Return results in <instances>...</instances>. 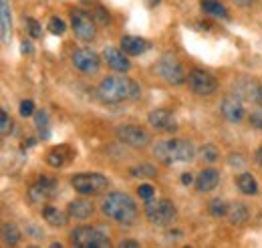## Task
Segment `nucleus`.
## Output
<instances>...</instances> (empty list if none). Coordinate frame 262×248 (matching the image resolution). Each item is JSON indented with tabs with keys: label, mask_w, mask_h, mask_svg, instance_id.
Here are the masks:
<instances>
[{
	"label": "nucleus",
	"mask_w": 262,
	"mask_h": 248,
	"mask_svg": "<svg viewBox=\"0 0 262 248\" xmlns=\"http://www.w3.org/2000/svg\"><path fill=\"white\" fill-rule=\"evenodd\" d=\"M147 121H149V125H151L156 131L169 133V131H176V129H178L173 115H171L167 109H156V111H151V113L147 115Z\"/></svg>",
	"instance_id": "14"
},
{
	"label": "nucleus",
	"mask_w": 262,
	"mask_h": 248,
	"mask_svg": "<svg viewBox=\"0 0 262 248\" xmlns=\"http://www.w3.org/2000/svg\"><path fill=\"white\" fill-rule=\"evenodd\" d=\"M2 240H4L6 246H14V244H18V240H20V230H18V226L6 222V224L2 226Z\"/></svg>",
	"instance_id": "26"
},
{
	"label": "nucleus",
	"mask_w": 262,
	"mask_h": 248,
	"mask_svg": "<svg viewBox=\"0 0 262 248\" xmlns=\"http://www.w3.org/2000/svg\"><path fill=\"white\" fill-rule=\"evenodd\" d=\"M188 85H190V89L196 95H214L218 91V81L210 73L200 71V69H192L190 71Z\"/></svg>",
	"instance_id": "10"
},
{
	"label": "nucleus",
	"mask_w": 262,
	"mask_h": 248,
	"mask_svg": "<svg viewBox=\"0 0 262 248\" xmlns=\"http://www.w3.org/2000/svg\"><path fill=\"white\" fill-rule=\"evenodd\" d=\"M228 206H226V202H222V200H212L210 202V214L214 218H222V216H228Z\"/></svg>",
	"instance_id": "29"
},
{
	"label": "nucleus",
	"mask_w": 262,
	"mask_h": 248,
	"mask_svg": "<svg viewBox=\"0 0 262 248\" xmlns=\"http://www.w3.org/2000/svg\"><path fill=\"white\" fill-rule=\"evenodd\" d=\"M103 59L105 63L113 69V71H117V73H127L131 69V63L129 59L125 57V51L121 49H115V47H107L105 51H103Z\"/></svg>",
	"instance_id": "15"
},
{
	"label": "nucleus",
	"mask_w": 262,
	"mask_h": 248,
	"mask_svg": "<svg viewBox=\"0 0 262 248\" xmlns=\"http://www.w3.org/2000/svg\"><path fill=\"white\" fill-rule=\"evenodd\" d=\"M10 131H12V119H10V115L2 109V111H0V133H2V137H6Z\"/></svg>",
	"instance_id": "31"
},
{
	"label": "nucleus",
	"mask_w": 262,
	"mask_h": 248,
	"mask_svg": "<svg viewBox=\"0 0 262 248\" xmlns=\"http://www.w3.org/2000/svg\"><path fill=\"white\" fill-rule=\"evenodd\" d=\"M71 186L83 196H95L109 188V180L101 174H77L71 178Z\"/></svg>",
	"instance_id": "6"
},
{
	"label": "nucleus",
	"mask_w": 262,
	"mask_h": 248,
	"mask_svg": "<svg viewBox=\"0 0 262 248\" xmlns=\"http://www.w3.org/2000/svg\"><path fill=\"white\" fill-rule=\"evenodd\" d=\"M119 248H139V242H135V240H121Z\"/></svg>",
	"instance_id": "37"
},
{
	"label": "nucleus",
	"mask_w": 262,
	"mask_h": 248,
	"mask_svg": "<svg viewBox=\"0 0 262 248\" xmlns=\"http://www.w3.org/2000/svg\"><path fill=\"white\" fill-rule=\"evenodd\" d=\"M248 121H250V125H252L254 129H262V111H254V113H250Z\"/></svg>",
	"instance_id": "36"
},
{
	"label": "nucleus",
	"mask_w": 262,
	"mask_h": 248,
	"mask_svg": "<svg viewBox=\"0 0 262 248\" xmlns=\"http://www.w3.org/2000/svg\"><path fill=\"white\" fill-rule=\"evenodd\" d=\"M57 192H59L57 180L49 178V176H42V178H38L33 186L29 188V200L33 204H47L49 200L55 198Z\"/></svg>",
	"instance_id": "9"
},
{
	"label": "nucleus",
	"mask_w": 262,
	"mask_h": 248,
	"mask_svg": "<svg viewBox=\"0 0 262 248\" xmlns=\"http://www.w3.org/2000/svg\"><path fill=\"white\" fill-rule=\"evenodd\" d=\"M145 216L156 226H167L176 218V206L167 198H162V200L149 198V200H145Z\"/></svg>",
	"instance_id": "5"
},
{
	"label": "nucleus",
	"mask_w": 262,
	"mask_h": 248,
	"mask_svg": "<svg viewBox=\"0 0 262 248\" xmlns=\"http://www.w3.org/2000/svg\"><path fill=\"white\" fill-rule=\"evenodd\" d=\"M192 180H194V178H192V174H184V176H182V184H184V186H190V184H192Z\"/></svg>",
	"instance_id": "40"
},
{
	"label": "nucleus",
	"mask_w": 262,
	"mask_h": 248,
	"mask_svg": "<svg viewBox=\"0 0 262 248\" xmlns=\"http://www.w3.org/2000/svg\"><path fill=\"white\" fill-rule=\"evenodd\" d=\"M73 65H75V69H79L81 73L91 75V73H97L99 71L101 59H99L97 53L91 51V49H77V51L73 53Z\"/></svg>",
	"instance_id": "12"
},
{
	"label": "nucleus",
	"mask_w": 262,
	"mask_h": 248,
	"mask_svg": "<svg viewBox=\"0 0 262 248\" xmlns=\"http://www.w3.org/2000/svg\"><path fill=\"white\" fill-rule=\"evenodd\" d=\"M158 73H160V77L164 79L165 83H169V85H182L186 81V73H184L180 61L173 55H164L158 61Z\"/></svg>",
	"instance_id": "8"
},
{
	"label": "nucleus",
	"mask_w": 262,
	"mask_h": 248,
	"mask_svg": "<svg viewBox=\"0 0 262 248\" xmlns=\"http://www.w3.org/2000/svg\"><path fill=\"white\" fill-rule=\"evenodd\" d=\"M220 184V172L214 168H206L198 174L196 178V188L198 192H212L214 188Z\"/></svg>",
	"instance_id": "17"
},
{
	"label": "nucleus",
	"mask_w": 262,
	"mask_h": 248,
	"mask_svg": "<svg viewBox=\"0 0 262 248\" xmlns=\"http://www.w3.org/2000/svg\"><path fill=\"white\" fill-rule=\"evenodd\" d=\"M141 93V87L137 81H133L129 77H107L99 83L97 97L103 103H123L137 99Z\"/></svg>",
	"instance_id": "1"
},
{
	"label": "nucleus",
	"mask_w": 262,
	"mask_h": 248,
	"mask_svg": "<svg viewBox=\"0 0 262 248\" xmlns=\"http://www.w3.org/2000/svg\"><path fill=\"white\" fill-rule=\"evenodd\" d=\"M202 10L212 14V16H220V18H228V10L220 0H202Z\"/></svg>",
	"instance_id": "24"
},
{
	"label": "nucleus",
	"mask_w": 262,
	"mask_h": 248,
	"mask_svg": "<svg viewBox=\"0 0 262 248\" xmlns=\"http://www.w3.org/2000/svg\"><path fill=\"white\" fill-rule=\"evenodd\" d=\"M71 244L77 248H107L111 244L109 236L95 226H77L71 232Z\"/></svg>",
	"instance_id": "4"
},
{
	"label": "nucleus",
	"mask_w": 262,
	"mask_h": 248,
	"mask_svg": "<svg viewBox=\"0 0 262 248\" xmlns=\"http://www.w3.org/2000/svg\"><path fill=\"white\" fill-rule=\"evenodd\" d=\"M260 91L262 87L252 79H242L234 85V95H238L242 101H256Z\"/></svg>",
	"instance_id": "16"
},
{
	"label": "nucleus",
	"mask_w": 262,
	"mask_h": 248,
	"mask_svg": "<svg viewBox=\"0 0 262 248\" xmlns=\"http://www.w3.org/2000/svg\"><path fill=\"white\" fill-rule=\"evenodd\" d=\"M117 133V139L127 143L129 148H145L149 143V133L143 129V127H137V125H121L115 129Z\"/></svg>",
	"instance_id": "11"
},
{
	"label": "nucleus",
	"mask_w": 262,
	"mask_h": 248,
	"mask_svg": "<svg viewBox=\"0 0 262 248\" xmlns=\"http://www.w3.org/2000/svg\"><path fill=\"white\" fill-rule=\"evenodd\" d=\"M47 27H49V31L53 32V34H59V36L65 34V31H67V25L59 18V16H51V20H49Z\"/></svg>",
	"instance_id": "30"
},
{
	"label": "nucleus",
	"mask_w": 262,
	"mask_h": 248,
	"mask_svg": "<svg viewBox=\"0 0 262 248\" xmlns=\"http://www.w3.org/2000/svg\"><path fill=\"white\" fill-rule=\"evenodd\" d=\"M220 111H222V115L228 119L230 123H240L242 117H244V105H242V99H240L238 95H226V97L222 99Z\"/></svg>",
	"instance_id": "13"
},
{
	"label": "nucleus",
	"mask_w": 262,
	"mask_h": 248,
	"mask_svg": "<svg viewBox=\"0 0 262 248\" xmlns=\"http://www.w3.org/2000/svg\"><path fill=\"white\" fill-rule=\"evenodd\" d=\"M248 208L244 206V204H240V202H236V204H232L228 210V218L232 224H244L246 220H248Z\"/></svg>",
	"instance_id": "27"
},
{
	"label": "nucleus",
	"mask_w": 262,
	"mask_h": 248,
	"mask_svg": "<svg viewBox=\"0 0 262 248\" xmlns=\"http://www.w3.org/2000/svg\"><path fill=\"white\" fill-rule=\"evenodd\" d=\"M42 218H45L51 226H65L67 224V214L61 212L59 208H55V206H47V208L42 210Z\"/></svg>",
	"instance_id": "25"
},
{
	"label": "nucleus",
	"mask_w": 262,
	"mask_h": 248,
	"mask_svg": "<svg viewBox=\"0 0 262 248\" xmlns=\"http://www.w3.org/2000/svg\"><path fill=\"white\" fill-rule=\"evenodd\" d=\"M27 29H29V32H31V36H33V38H38V36L42 34V29H40V25H38L34 18H31V16L27 18Z\"/></svg>",
	"instance_id": "33"
},
{
	"label": "nucleus",
	"mask_w": 262,
	"mask_h": 248,
	"mask_svg": "<svg viewBox=\"0 0 262 248\" xmlns=\"http://www.w3.org/2000/svg\"><path fill=\"white\" fill-rule=\"evenodd\" d=\"M200 152H202V157H204L206 161H210V163H214V161L218 159V155H220L218 150H216V146H212V143H206Z\"/></svg>",
	"instance_id": "32"
},
{
	"label": "nucleus",
	"mask_w": 262,
	"mask_h": 248,
	"mask_svg": "<svg viewBox=\"0 0 262 248\" xmlns=\"http://www.w3.org/2000/svg\"><path fill=\"white\" fill-rule=\"evenodd\" d=\"M236 2H238V4H250L252 0H236Z\"/></svg>",
	"instance_id": "42"
},
{
	"label": "nucleus",
	"mask_w": 262,
	"mask_h": 248,
	"mask_svg": "<svg viewBox=\"0 0 262 248\" xmlns=\"http://www.w3.org/2000/svg\"><path fill=\"white\" fill-rule=\"evenodd\" d=\"M20 51H23L25 55H27V53H33V45H31L29 40H25V43H23V47H20Z\"/></svg>",
	"instance_id": "39"
},
{
	"label": "nucleus",
	"mask_w": 262,
	"mask_h": 248,
	"mask_svg": "<svg viewBox=\"0 0 262 248\" xmlns=\"http://www.w3.org/2000/svg\"><path fill=\"white\" fill-rule=\"evenodd\" d=\"M34 127L38 131V137L40 139H49L51 127H49V115H47V111H42V109L34 111Z\"/></svg>",
	"instance_id": "23"
},
{
	"label": "nucleus",
	"mask_w": 262,
	"mask_h": 248,
	"mask_svg": "<svg viewBox=\"0 0 262 248\" xmlns=\"http://www.w3.org/2000/svg\"><path fill=\"white\" fill-rule=\"evenodd\" d=\"M69 214L73 218H79V220H85L93 214V204L89 200H73L69 204Z\"/></svg>",
	"instance_id": "20"
},
{
	"label": "nucleus",
	"mask_w": 262,
	"mask_h": 248,
	"mask_svg": "<svg viewBox=\"0 0 262 248\" xmlns=\"http://www.w3.org/2000/svg\"><path fill=\"white\" fill-rule=\"evenodd\" d=\"M147 40L141 38V36H133V34H127L121 38V49L125 51V55H131V57H137L141 53L147 51Z\"/></svg>",
	"instance_id": "18"
},
{
	"label": "nucleus",
	"mask_w": 262,
	"mask_h": 248,
	"mask_svg": "<svg viewBox=\"0 0 262 248\" xmlns=\"http://www.w3.org/2000/svg\"><path fill=\"white\" fill-rule=\"evenodd\" d=\"M256 103H258V105L262 107V91H260V95H258V99H256Z\"/></svg>",
	"instance_id": "43"
},
{
	"label": "nucleus",
	"mask_w": 262,
	"mask_h": 248,
	"mask_svg": "<svg viewBox=\"0 0 262 248\" xmlns=\"http://www.w3.org/2000/svg\"><path fill=\"white\" fill-rule=\"evenodd\" d=\"M103 212L111 220L131 226L137 220V206L133 202V198L123 194V192H111L105 200H103Z\"/></svg>",
	"instance_id": "2"
},
{
	"label": "nucleus",
	"mask_w": 262,
	"mask_h": 248,
	"mask_svg": "<svg viewBox=\"0 0 262 248\" xmlns=\"http://www.w3.org/2000/svg\"><path fill=\"white\" fill-rule=\"evenodd\" d=\"M254 157H256V161H258V166H260V168H262V146H260V148H258V150H256V155H254Z\"/></svg>",
	"instance_id": "41"
},
{
	"label": "nucleus",
	"mask_w": 262,
	"mask_h": 248,
	"mask_svg": "<svg viewBox=\"0 0 262 248\" xmlns=\"http://www.w3.org/2000/svg\"><path fill=\"white\" fill-rule=\"evenodd\" d=\"M137 194H139L141 200H149L154 196V188L149 186V184H141V186L137 188Z\"/></svg>",
	"instance_id": "35"
},
{
	"label": "nucleus",
	"mask_w": 262,
	"mask_h": 248,
	"mask_svg": "<svg viewBox=\"0 0 262 248\" xmlns=\"http://www.w3.org/2000/svg\"><path fill=\"white\" fill-rule=\"evenodd\" d=\"M154 154L162 163L171 166V163H178V161H192L194 155H196V150L186 139H165V141L156 143Z\"/></svg>",
	"instance_id": "3"
},
{
	"label": "nucleus",
	"mask_w": 262,
	"mask_h": 248,
	"mask_svg": "<svg viewBox=\"0 0 262 248\" xmlns=\"http://www.w3.org/2000/svg\"><path fill=\"white\" fill-rule=\"evenodd\" d=\"M20 115L23 117H31L34 115V103L31 99H25L23 103H20Z\"/></svg>",
	"instance_id": "34"
},
{
	"label": "nucleus",
	"mask_w": 262,
	"mask_h": 248,
	"mask_svg": "<svg viewBox=\"0 0 262 248\" xmlns=\"http://www.w3.org/2000/svg\"><path fill=\"white\" fill-rule=\"evenodd\" d=\"M156 168L151 163H139L135 168H131V176H139V178H156Z\"/></svg>",
	"instance_id": "28"
},
{
	"label": "nucleus",
	"mask_w": 262,
	"mask_h": 248,
	"mask_svg": "<svg viewBox=\"0 0 262 248\" xmlns=\"http://www.w3.org/2000/svg\"><path fill=\"white\" fill-rule=\"evenodd\" d=\"M71 29L75 32V36H79L81 40H91L97 34V23L91 16V12H85L79 8L71 12Z\"/></svg>",
	"instance_id": "7"
},
{
	"label": "nucleus",
	"mask_w": 262,
	"mask_h": 248,
	"mask_svg": "<svg viewBox=\"0 0 262 248\" xmlns=\"http://www.w3.org/2000/svg\"><path fill=\"white\" fill-rule=\"evenodd\" d=\"M10 27H12V20H10L8 0H0V31H2V43H8V38H10Z\"/></svg>",
	"instance_id": "21"
},
{
	"label": "nucleus",
	"mask_w": 262,
	"mask_h": 248,
	"mask_svg": "<svg viewBox=\"0 0 262 248\" xmlns=\"http://www.w3.org/2000/svg\"><path fill=\"white\" fill-rule=\"evenodd\" d=\"M27 232H29V234H33V238H42V232H40L38 228H34V226H29V228H27Z\"/></svg>",
	"instance_id": "38"
},
{
	"label": "nucleus",
	"mask_w": 262,
	"mask_h": 248,
	"mask_svg": "<svg viewBox=\"0 0 262 248\" xmlns=\"http://www.w3.org/2000/svg\"><path fill=\"white\" fill-rule=\"evenodd\" d=\"M236 186H238V190H240L242 194H246V196H254V194L258 192L256 180H254L252 174H248V172L238 174V178H236Z\"/></svg>",
	"instance_id": "22"
},
{
	"label": "nucleus",
	"mask_w": 262,
	"mask_h": 248,
	"mask_svg": "<svg viewBox=\"0 0 262 248\" xmlns=\"http://www.w3.org/2000/svg\"><path fill=\"white\" fill-rule=\"evenodd\" d=\"M158 2H160V0H149V6H151V4H158Z\"/></svg>",
	"instance_id": "44"
},
{
	"label": "nucleus",
	"mask_w": 262,
	"mask_h": 248,
	"mask_svg": "<svg viewBox=\"0 0 262 248\" xmlns=\"http://www.w3.org/2000/svg\"><path fill=\"white\" fill-rule=\"evenodd\" d=\"M71 155H73V150L69 146H57L47 154V163L53 168H63L71 159Z\"/></svg>",
	"instance_id": "19"
}]
</instances>
